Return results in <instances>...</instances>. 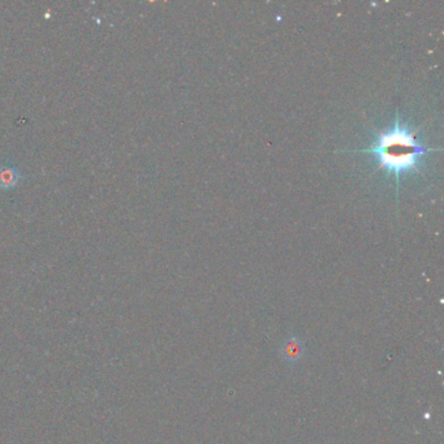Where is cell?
Returning a JSON list of instances; mask_svg holds the SVG:
<instances>
[{
  "instance_id": "obj_1",
  "label": "cell",
  "mask_w": 444,
  "mask_h": 444,
  "mask_svg": "<svg viewBox=\"0 0 444 444\" xmlns=\"http://www.w3.org/2000/svg\"><path fill=\"white\" fill-rule=\"evenodd\" d=\"M368 151L375 155L381 167L399 176L414 168L426 149L417 142L414 133L397 122L390 131L379 135Z\"/></svg>"
},
{
  "instance_id": "obj_2",
  "label": "cell",
  "mask_w": 444,
  "mask_h": 444,
  "mask_svg": "<svg viewBox=\"0 0 444 444\" xmlns=\"http://www.w3.org/2000/svg\"><path fill=\"white\" fill-rule=\"evenodd\" d=\"M305 352L306 350H305L304 341L296 335H290L288 339L283 341L279 353L283 361L290 365H296L302 360V357L305 356Z\"/></svg>"
},
{
  "instance_id": "obj_3",
  "label": "cell",
  "mask_w": 444,
  "mask_h": 444,
  "mask_svg": "<svg viewBox=\"0 0 444 444\" xmlns=\"http://www.w3.org/2000/svg\"><path fill=\"white\" fill-rule=\"evenodd\" d=\"M19 180V174L13 168H0V186L10 188Z\"/></svg>"
}]
</instances>
